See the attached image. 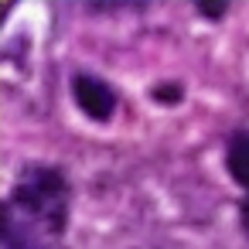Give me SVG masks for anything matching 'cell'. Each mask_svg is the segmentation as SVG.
I'll list each match as a JSON object with an SVG mask.
<instances>
[{
  "instance_id": "cell-6",
  "label": "cell",
  "mask_w": 249,
  "mask_h": 249,
  "mask_svg": "<svg viewBox=\"0 0 249 249\" xmlns=\"http://www.w3.org/2000/svg\"><path fill=\"white\" fill-rule=\"evenodd\" d=\"M154 96H157V99H178V89H157Z\"/></svg>"
},
{
  "instance_id": "cell-4",
  "label": "cell",
  "mask_w": 249,
  "mask_h": 249,
  "mask_svg": "<svg viewBox=\"0 0 249 249\" xmlns=\"http://www.w3.org/2000/svg\"><path fill=\"white\" fill-rule=\"evenodd\" d=\"M4 249H45L38 242V235L14 218L11 208H4Z\"/></svg>"
},
{
  "instance_id": "cell-7",
  "label": "cell",
  "mask_w": 249,
  "mask_h": 249,
  "mask_svg": "<svg viewBox=\"0 0 249 249\" xmlns=\"http://www.w3.org/2000/svg\"><path fill=\"white\" fill-rule=\"evenodd\" d=\"M242 229H246V232H249V201H246V205H242Z\"/></svg>"
},
{
  "instance_id": "cell-2",
  "label": "cell",
  "mask_w": 249,
  "mask_h": 249,
  "mask_svg": "<svg viewBox=\"0 0 249 249\" xmlns=\"http://www.w3.org/2000/svg\"><path fill=\"white\" fill-rule=\"evenodd\" d=\"M72 96L82 106V113L92 116V120H109L113 109H116V96L96 75H75L72 79Z\"/></svg>"
},
{
  "instance_id": "cell-5",
  "label": "cell",
  "mask_w": 249,
  "mask_h": 249,
  "mask_svg": "<svg viewBox=\"0 0 249 249\" xmlns=\"http://www.w3.org/2000/svg\"><path fill=\"white\" fill-rule=\"evenodd\" d=\"M198 11L208 14V18H222L225 14V4H198Z\"/></svg>"
},
{
  "instance_id": "cell-3",
  "label": "cell",
  "mask_w": 249,
  "mask_h": 249,
  "mask_svg": "<svg viewBox=\"0 0 249 249\" xmlns=\"http://www.w3.org/2000/svg\"><path fill=\"white\" fill-rule=\"evenodd\" d=\"M225 164H229V174L249 188V133H235L229 140V154H225Z\"/></svg>"
},
{
  "instance_id": "cell-1",
  "label": "cell",
  "mask_w": 249,
  "mask_h": 249,
  "mask_svg": "<svg viewBox=\"0 0 249 249\" xmlns=\"http://www.w3.org/2000/svg\"><path fill=\"white\" fill-rule=\"evenodd\" d=\"M14 208L28 218H38L52 232L65 229L69 218V184L55 167H28L14 184Z\"/></svg>"
}]
</instances>
